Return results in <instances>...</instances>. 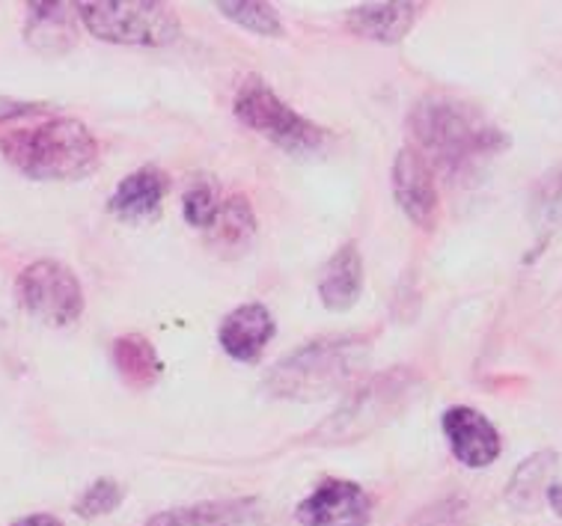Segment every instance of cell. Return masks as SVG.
I'll list each match as a JSON object with an SVG mask.
<instances>
[{
    "mask_svg": "<svg viewBox=\"0 0 562 526\" xmlns=\"http://www.w3.org/2000/svg\"><path fill=\"white\" fill-rule=\"evenodd\" d=\"M408 128L417 143V153L431 167H443L450 172L471 170L509 146L503 128H497L476 104L459 102L438 92L423 96L414 104Z\"/></svg>",
    "mask_w": 562,
    "mask_h": 526,
    "instance_id": "cell-1",
    "label": "cell"
},
{
    "mask_svg": "<svg viewBox=\"0 0 562 526\" xmlns=\"http://www.w3.org/2000/svg\"><path fill=\"white\" fill-rule=\"evenodd\" d=\"M3 158L36 182H75L99 167V141L81 120L48 116L0 137Z\"/></svg>",
    "mask_w": 562,
    "mask_h": 526,
    "instance_id": "cell-2",
    "label": "cell"
},
{
    "mask_svg": "<svg viewBox=\"0 0 562 526\" xmlns=\"http://www.w3.org/2000/svg\"><path fill=\"white\" fill-rule=\"evenodd\" d=\"M369 357L363 336H330L297 348L268 372L266 390L277 399L322 402L348 390Z\"/></svg>",
    "mask_w": 562,
    "mask_h": 526,
    "instance_id": "cell-3",
    "label": "cell"
},
{
    "mask_svg": "<svg viewBox=\"0 0 562 526\" xmlns=\"http://www.w3.org/2000/svg\"><path fill=\"white\" fill-rule=\"evenodd\" d=\"M233 111L247 128L262 134L268 143H274L277 149H283L297 158L322 153L327 146V132L304 113H297L292 104H286L268 87L262 78H245L236 92Z\"/></svg>",
    "mask_w": 562,
    "mask_h": 526,
    "instance_id": "cell-4",
    "label": "cell"
},
{
    "mask_svg": "<svg viewBox=\"0 0 562 526\" xmlns=\"http://www.w3.org/2000/svg\"><path fill=\"white\" fill-rule=\"evenodd\" d=\"M417 374L408 369H390L372 378L369 384L358 387L348 395L346 405H339L337 414L327 423L318 425L316 437L325 444H339V440H358V437L372 435L375 428L408 407L411 395L417 393Z\"/></svg>",
    "mask_w": 562,
    "mask_h": 526,
    "instance_id": "cell-5",
    "label": "cell"
},
{
    "mask_svg": "<svg viewBox=\"0 0 562 526\" xmlns=\"http://www.w3.org/2000/svg\"><path fill=\"white\" fill-rule=\"evenodd\" d=\"M78 19L87 31L113 45H146L161 48L179 36V19L173 7L153 0H102L81 3Z\"/></svg>",
    "mask_w": 562,
    "mask_h": 526,
    "instance_id": "cell-6",
    "label": "cell"
},
{
    "mask_svg": "<svg viewBox=\"0 0 562 526\" xmlns=\"http://www.w3.org/2000/svg\"><path fill=\"white\" fill-rule=\"evenodd\" d=\"M19 304L40 322L52 327L75 324L83 313V289L69 265L57 259H40L27 265L15 280Z\"/></svg>",
    "mask_w": 562,
    "mask_h": 526,
    "instance_id": "cell-7",
    "label": "cell"
},
{
    "mask_svg": "<svg viewBox=\"0 0 562 526\" xmlns=\"http://www.w3.org/2000/svg\"><path fill=\"white\" fill-rule=\"evenodd\" d=\"M301 526H369L372 496L351 479H325L295 508Z\"/></svg>",
    "mask_w": 562,
    "mask_h": 526,
    "instance_id": "cell-8",
    "label": "cell"
},
{
    "mask_svg": "<svg viewBox=\"0 0 562 526\" xmlns=\"http://www.w3.org/2000/svg\"><path fill=\"white\" fill-rule=\"evenodd\" d=\"M393 197L419 230H435L440 214L438 182L431 164L417 149H402L393 161Z\"/></svg>",
    "mask_w": 562,
    "mask_h": 526,
    "instance_id": "cell-9",
    "label": "cell"
},
{
    "mask_svg": "<svg viewBox=\"0 0 562 526\" xmlns=\"http://www.w3.org/2000/svg\"><path fill=\"white\" fill-rule=\"evenodd\" d=\"M443 435H447V444H450L456 461H461L464 467H473V470H482V467L494 465L503 452V440L497 425L491 423L488 416L480 414L476 407L456 405L450 407L443 419Z\"/></svg>",
    "mask_w": 562,
    "mask_h": 526,
    "instance_id": "cell-10",
    "label": "cell"
},
{
    "mask_svg": "<svg viewBox=\"0 0 562 526\" xmlns=\"http://www.w3.org/2000/svg\"><path fill=\"white\" fill-rule=\"evenodd\" d=\"M277 324L262 304H241L226 315L217 331V343L238 363H256L274 339Z\"/></svg>",
    "mask_w": 562,
    "mask_h": 526,
    "instance_id": "cell-11",
    "label": "cell"
},
{
    "mask_svg": "<svg viewBox=\"0 0 562 526\" xmlns=\"http://www.w3.org/2000/svg\"><path fill=\"white\" fill-rule=\"evenodd\" d=\"M24 40L33 52L60 57L78 42V7L69 3H31Z\"/></svg>",
    "mask_w": 562,
    "mask_h": 526,
    "instance_id": "cell-12",
    "label": "cell"
},
{
    "mask_svg": "<svg viewBox=\"0 0 562 526\" xmlns=\"http://www.w3.org/2000/svg\"><path fill=\"white\" fill-rule=\"evenodd\" d=\"M167 191H170L167 172H161L158 167H140L116 184L108 209L125 223L153 221L155 214L161 212Z\"/></svg>",
    "mask_w": 562,
    "mask_h": 526,
    "instance_id": "cell-13",
    "label": "cell"
},
{
    "mask_svg": "<svg viewBox=\"0 0 562 526\" xmlns=\"http://www.w3.org/2000/svg\"><path fill=\"white\" fill-rule=\"evenodd\" d=\"M360 292H363V259H360L358 244H346L322 268L318 298L330 313H346L358 304Z\"/></svg>",
    "mask_w": 562,
    "mask_h": 526,
    "instance_id": "cell-14",
    "label": "cell"
},
{
    "mask_svg": "<svg viewBox=\"0 0 562 526\" xmlns=\"http://www.w3.org/2000/svg\"><path fill=\"white\" fill-rule=\"evenodd\" d=\"M423 3H360L346 15L351 33L375 42L405 40L419 19Z\"/></svg>",
    "mask_w": 562,
    "mask_h": 526,
    "instance_id": "cell-15",
    "label": "cell"
},
{
    "mask_svg": "<svg viewBox=\"0 0 562 526\" xmlns=\"http://www.w3.org/2000/svg\"><path fill=\"white\" fill-rule=\"evenodd\" d=\"M259 503L256 500H209L194 506H176L158 512L144 526H250Z\"/></svg>",
    "mask_w": 562,
    "mask_h": 526,
    "instance_id": "cell-16",
    "label": "cell"
},
{
    "mask_svg": "<svg viewBox=\"0 0 562 526\" xmlns=\"http://www.w3.org/2000/svg\"><path fill=\"white\" fill-rule=\"evenodd\" d=\"M113 363H116V372L123 374V381L134 390H146L158 381L161 374V360H158V351L155 345L146 339V336L128 334L120 336L113 343Z\"/></svg>",
    "mask_w": 562,
    "mask_h": 526,
    "instance_id": "cell-17",
    "label": "cell"
},
{
    "mask_svg": "<svg viewBox=\"0 0 562 526\" xmlns=\"http://www.w3.org/2000/svg\"><path fill=\"white\" fill-rule=\"evenodd\" d=\"M215 242L217 247H226V250H241L250 244V238L256 235V214L254 205L247 203L245 193L238 197H229L224 205H221V214L215 221Z\"/></svg>",
    "mask_w": 562,
    "mask_h": 526,
    "instance_id": "cell-18",
    "label": "cell"
},
{
    "mask_svg": "<svg viewBox=\"0 0 562 526\" xmlns=\"http://www.w3.org/2000/svg\"><path fill=\"white\" fill-rule=\"evenodd\" d=\"M221 15L236 21L238 27H245L259 36H283V19L271 3H254V0H241V3H217Z\"/></svg>",
    "mask_w": 562,
    "mask_h": 526,
    "instance_id": "cell-19",
    "label": "cell"
},
{
    "mask_svg": "<svg viewBox=\"0 0 562 526\" xmlns=\"http://www.w3.org/2000/svg\"><path fill=\"white\" fill-rule=\"evenodd\" d=\"M553 467H557V456H553V452H539V456L527 458V461L518 467L515 479H512L509 500H515L518 506H524V503L536 500L539 491L548 494V488H551L548 485V475L553 473Z\"/></svg>",
    "mask_w": 562,
    "mask_h": 526,
    "instance_id": "cell-20",
    "label": "cell"
},
{
    "mask_svg": "<svg viewBox=\"0 0 562 526\" xmlns=\"http://www.w3.org/2000/svg\"><path fill=\"white\" fill-rule=\"evenodd\" d=\"M221 193H217L215 182H196L191 191L184 193V221L196 226V230H212L221 214Z\"/></svg>",
    "mask_w": 562,
    "mask_h": 526,
    "instance_id": "cell-21",
    "label": "cell"
},
{
    "mask_svg": "<svg viewBox=\"0 0 562 526\" xmlns=\"http://www.w3.org/2000/svg\"><path fill=\"white\" fill-rule=\"evenodd\" d=\"M532 214L548 226H562V164L539 179L532 191Z\"/></svg>",
    "mask_w": 562,
    "mask_h": 526,
    "instance_id": "cell-22",
    "label": "cell"
},
{
    "mask_svg": "<svg viewBox=\"0 0 562 526\" xmlns=\"http://www.w3.org/2000/svg\"><path fill=\"white\" fill-rule=\"evenodd\" d=\"M125 500V488L116 479H95L75 503V515L81 517H102L111 515L113 508H120Z\"/></svg>",
    "mask_w": 562,
    "mask_h": 526,
    "instance_id": "cell-23",
    "label": "cell"
},
{
    "mask_svg": "<svg viewBox=\"0 0 562 526\" xmlns=\"http://www.w3.org/2000/svg\"><path fill=\"white\" fill-rule=\"evenodd\" d=\"M52 108L42 102H19V99H0V122L24 120V116H40L48 113Z\"/></svg>",
    "mask_w": 562,
    "mask_h": 526,
    "instance_id": "cell-24",
    "label": "cell"
},
{
    "mask_svg": "<svg viewBox=\"0 0 562 526\" xmlns=\"http://www.w3.org/2000/svg\"><path fill=\"white\" fill-rule=\"evenodd\" d=\"M12 526H63L60 517L54 515H45V512H40V515H27L21 517V521H15Z\"/></svg>",
    "mask_w": 562,
    "mask_h": 526,
    "instance_id": "cell-25",
    "label": "cell"
},
{
    "mask_svg": "<svg viewBox=\"0 0 562 526\" xmlns=\"http://www.w3.org/2000/svg\"><path fill=\"white\" fill-rule=\"evenodd\" d=\"M548 503H551V508L557 512V515L562 517V482H551V488H548Z\"/></svg>",
    "mask_w": 562,
    "mask_h": 526,
    "instance_id": "cell-26",
    "label": "cell"
}]
</instances>
